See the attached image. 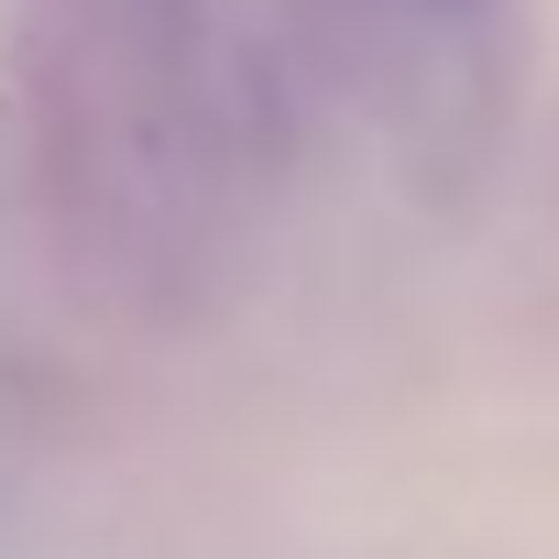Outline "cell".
I'll use <instances>...</instances> for the list:
<instances>
[{
    "label": "cell",
    "mask_w": 559,
    "mask_h": 559,
    "mask_svg": "<svg viewBox=\"0 0 559 559\" xmlns=\"http://www.w3.org/2000/svg\"><path fill=\"white\" fill-rule=\"evenodd\" d=\"M428 12H450V23H461V12H483V0H428Z\"/></svg>",
    "instance_id": "cell-1"
}]
</instances>
